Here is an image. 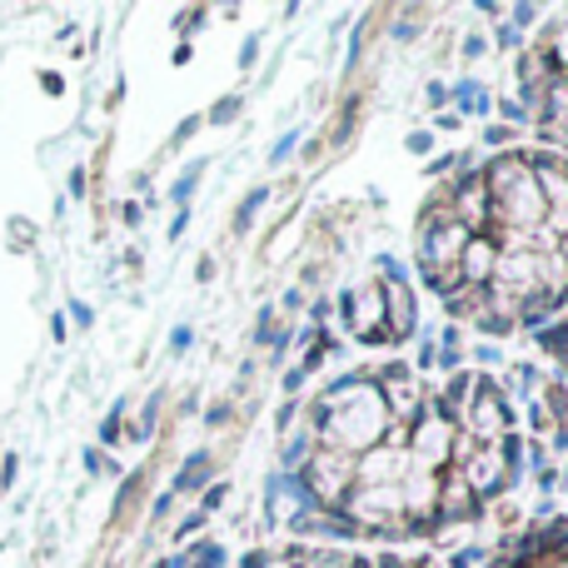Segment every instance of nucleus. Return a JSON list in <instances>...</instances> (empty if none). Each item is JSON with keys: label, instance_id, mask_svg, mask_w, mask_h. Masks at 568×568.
Here are the masks:
<instances>
[{"label": "nucleus", "instance_id": "obj_7", "mask_svg": "<svg viewBox=\"0 0 568 568\" xmlns=\"http://www.w3.org/2000/svg\"><path fill=\"white\" fill-rule=\"evenodd\" d=\"M539 344H544V354H549V359L568 374V310H564L554 324H544V329H539Z\"/></svg>", "mask_w": 568, "mask_h": 568}, {"label": "nucleus", "instance_id": "obj_3", "mask_svg": "<svg viewBox=\"0 0 568 568\" xmlns=\"http://www.w3.org/2000/svg\"><path fill=\"white\" fill-rule=\"evenodd\" d=\"M519 95L539 135L568 155V6L554 10L519 55Z\"/></svg>", "mask_w": 568, "mask_h": 568}, {"label": "nucleus", "instance_id": "obj_5", "mask_svg": "<svg viewBox=\"0 0 568 568\" xmlns=\"http://www.w3.org/2000/svg\"><path fill=\"white\" fill-rule=\"evenodd\" d=\"M489 568H568V519H544L519 529Z\"/></svg>", "mask_w": 568, "mask_h": 568}, {"label": "nucleus", "instance_id": "obj_2", "mask_svg": "<svg viewBox=\"0 0 568 568\" xmlns=\"http://www.w3.org/2000/svg\"><path fill=\"white\" fill-rule=\"evenodd\" d=\"M414 265L479 334L554 324L568 310V155L514 145L434 185L414 215Z\"/></svg>", "mask_w": 568, "mask_h": 568}, {"label": "nucleus", "instance_id": "obj_1", "mask_svg": "<svg viewBox=\"0 0 568 568\" xmlns=\"http://www.w3.org/2000/svg\"><path fill=\"white\" fill-rule=\"evenodd\" d=\"M524 439L509 394L479 369L424 379L414 364H359L300 414L294 484L354 539H439L519 484Z\"/></svg>", "mask_w": 568, "mask_h": 568}, {"label": "nucleus", "instance_id": "obj_4", "mask_svg": "<svg viewBox=\"0 0 568 568\" xmlns=\"http://www.w3.org/2000/svg\"><path fill=\"white\" fill-rule=\"evenodd\" d=\"M344 324L359 344H404L414 329V294L404 275L374 270L364 284H354L344 300Z\"/></svg>", "mask_w": 568, "mask_h": 568}, {"label": "nucleus", "instance_id": "obj_6", "mask_svg": "<svg viewBox=\"0 0 568 568\" xmlns=\"http://www.w3.org/2000/svg\"><path fill=\"white\" fill-rule=\"evenodd\" d=\"M275 568H444V564L394 549H290Z\"/></svg>", "mask_w": 568, "mask_h": 568}]
</instances>
